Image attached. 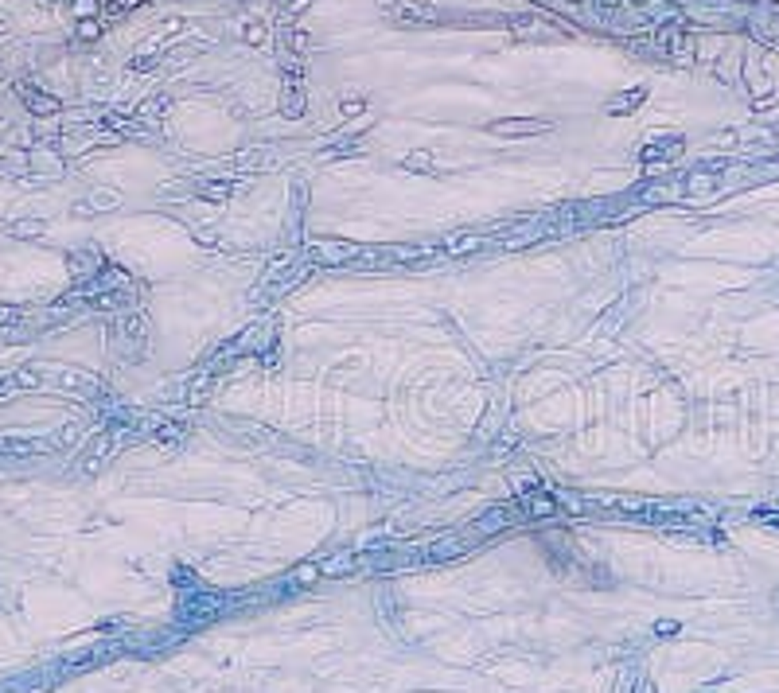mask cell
<instances>
[{"mask_svg": "<svg viewBox=\"0 0 779 693\" xmlns=\"http://www.w3.org/2000/svg\"><path fill=\"white\" fill-rule=\"evenodd\" d=\"M406 164H409V167H421V172H429V167H432V164H429V152H413Z\"/></svg>", "mask_w": 779, "mask_h": 693, "instance_id": "52a82bcc", "label": "cell"}, {"mask_svg": "<svg viewBox=\"0 0 779 693\" xmlns=\"http://www.w3.org/2000/svg\"><path fill=\"white\" fill-rule=\"evenodd\" d=\"M27 106H36L39 113H55V109H59V102H47V94H32V97H27Z\"/></svg>", "mask_w": 779, "mask_h": 693, "instance_id": "5b68a950", "label": "cell"}, {"mask_svg": "<svg viewBox=\"0 0 779 693\" xmlns=\"http://www.w3.org/2000/svg\"><path fill=\"white\" fill-rule=\"evenodd\" d=\"M604 4H620V0H604Z\"/></svg>", "mask_w": 779, "mask_h": 693, "instance_id": "30bf717a", "label": "cell"}, {"mask_svg": "<svg viewBox=\"0 0 779 693\" xmlns=\"http://www.w3.org/2000/svg\"><path fill=\"white\" fill-rule=\"evenodd\" d=\"M530 510H538V514H553L550 495H538V499H530Z\"/></svg>", "mask_w": 779, "mask_h": 693, "instance_id": "8992f818", "label": "cell"}, {"mask_svg": "<svg viewBox=\"0 0 779 693\" xmlns=\"http://www.w3.org/2000/svg\"><path fill=\"white\" fill-rule=\"evenodd\" d=\"M476 246H480L476 234H456V238L444 242V253H467V250H476Z\"/></svg>", "mask_w": 779, "mask_h": 693, "instance_id": "277c9868", "label": "cell"}, {"mask_svg": "<svg viewBox=\"0 0 779 693\" xmlns=\"http://www.w3.org/2000/svg\"><path fill=\"white\" fill-rule=\"evenodd\" d=\"M246 39H250V43H265V27L261 24H246Z\"/></svg>", "mask_w": 779, "mask_h": 693, "instance_id": "ba28073f", "label": "cell"}, {"mask_svg": "<svg viewBox=\"0 0 779 693\" xmlns=\"http://www.w3.org/2000/svg\"><path fill=\"white\" fill-rule=\"evenodd\" d=\"M359 109H362L359 97H355V102H343V113H359Z\"/></svg>", "mask_w": 779, "mask_h": 693, "instance_id": "9c48e42d", "label": "cell"}, {"mask_svg": "<svg viewBox=\"0 0 779 693\" xmlns=\"http://www.w3.org/2000/svg\"><path fill=\"white\" fill-rule=\"evenodd\" d=\"M550 121H530V117H511V121H495L491 132L499 137H530V132H546Z\"/></svg>", "mask_w": 779, "mask_h": 693, "instance_id": "6da1fadb", "label": "cell"}, {"mask_svg": "<svg viewBox=\"0 0 779 693\" xmlns=\"http://www.w3.org/2000/svg\"><path fill=\"white\" fill-rule=\"evenodd\" d=\"M402 20H413V24H437L441 20V8L429 4V0H409L402 8Z\"/></svg>", "mask_w": 779, "mask_h": 693, "instance_id": "3957f363", "label": "cell"}, {"mask_svg": "<svg viewBox=\"0 0 779 693\" xmlns=\"http://www.w3.org/2000/svg\"><path fill=\"white\" fill-rule=\"evenodd\" d=\"M312 253H316V261L339 265V261H351L359 250H355V246H347V242H316V246H312Z\"/></svg>", "mask_w": 779, "mask_h": 693, "instance_id": "7a4b0ae2", "label": "cell"}]
</instances>
